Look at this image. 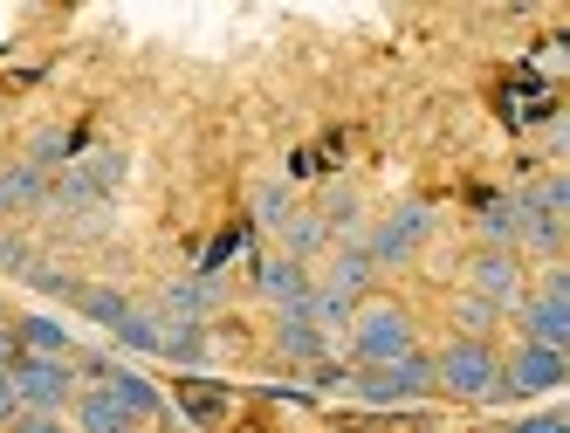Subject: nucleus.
<instances>
[{
  "instance_id": "f257e3e1",
  "label": "nucleus",
  "mask_w": 570,
  "mask_h": 433,
  "mask_svg": "<svg viewBox=\"0 0 570 433\" xmlns=\"http://www.w3.org/2000/svg\"><path fill=\"white\" fill-rule=\"evenodd\" d=\"M351 351H357V365L413 358V309L392 303V296H364L351 309Z\"/></svg>"
},
{
  "instance_id": "f03ea898",
  "label": "nucleus",
  "mask_w": 570,
  "mask_h": 433,
  "mask_svg": "<svg viewBox=\"0 0 570 433\" xmlns=\"http://www.w3.org/2000/svg\"><path fill=\"white\" fill-rule=\"evenodd\" d=\"M433 392H446V400H495L502 392V358L474 337H454L433 358Z\"/></svg>"
},
{
  "instance_id": "7ed1b4c3",
  "label": "nucleus",
  "mask_w": 570,
  "mask_h": 433,
  "mask_svg": "<svg viewBox=\"0 0 570 433\" xmlns=\"http://www.w3.org/2000/svg\"><path fill=\"white\" fill-rule=\"evenodd\" d=\"M426 392H433V358H420V351L357 372V400H372V406H420Z\"/></svg>"
},
{
  "instance_id": "20e7f679",
  "label": "nucleus",
  "mask_w": 570,
  "mask_h": 433,
  "mask_svg": "<svg viewBox=\"0 0 570 433\" xmlns=\"http://www.w3.org/2000/svg\"><path fill=\"white\" fill-rule=\"evenodd\" d=\"M8 378H14V400L28 406V413H62L69 400H76V378H69V358H21L8 365Z\"/></svg>"
},
{
  "instance_id": "39448f33",
  "label": "nucleus",
  "mask_w": 570,
  "mask_h": 433,
  "mask_svg": "<svg viewBox=\"0 0 570 433\" xmlns=\"http://www.w3.org/2000/svg\"><path fill=\"white\" fill-rule=\"evenodd\" d=\"M468 296H481V303H495V309H509V303H522V268H515V248H481L474 262H468Z\"/></svg>"
},
{
  "instance_id": "423d86ee",
  "label": "nucleus",
  "mask_w": 570,
  "mask_h": 433,
  "mask_svg": "<svg viewBox=\"0 0 570 433\" xmlns=\"http://www.w3.org/2000/svg\"><path fill=\"white\" fill-rule=\"evenodd\" d=\"M563 385V351L543 344H515V358L502 365V392H557ZM495 392V400H502Z\"/></svg>"
},
{
  "instance_id": "0eeeda50",
  "label": "nucleus",
  "mask_w": 570,
  "mask_h": 433,
  "mask_svg": "<svg viewBox=\"0 0 570 433\" xmlns=\"http://www.w3.org/2000/svg\"><path fill=\"white\" fill-rule=\"evenodd\" d=\"M515 317H522V344H543V351H563V344H570V303L522 296Z\"/></svg>"
},
{
  "instance_id": "6e6552de",
  "label": "nucleus",
  "mask_w": 570,
  "mask_h": 433,
  "mask_svg": "<svg viewBox=\"0 0 570 433\" xmlns=\"http://www.w3.org/2000/svg\"><path fill=\"white\" fill-rule=\"evenodd\" d=\"M426 227H433V214H426V207H405L399 220H385V227L372 234V248H364V255H372V268H379V262H405V255L426 242Z\"/></svg>"
},
{
  "instance_id": "1a4fd4ad",
  "label": "nucleus",
  "mask_w": 570,
  "mask_h": 433,
  "mask_svg": "<svg viewBox=\"0 0 570 433\" xmlns=\"http://www.w3.org/2000/svg\"><path fill=\"white\" fill-rule=\"evenodd\" d=\"M255 289L268 303H282V309H303L309 303V275H303V262H262L255 268Z\"/></svg>"
},
{
  "instance_id": "9d476101",
  "label": "nucleus",
  "mask_w": 570,
  "mask_h": 433,
  "mask_svg": "<svg viewBox=\"0 0 570 433\" xmlns=\"http://www.w3.org/2000/svg\"><path fill=\"white\" fill-rule=\"evenodd\" d=\"M104 392H110V400L131 413V426H145V420H158V413H166V400H158V392H151L138 372H104Z\"/></svg>"
},
{
  "instance_id": "9b49d317",
  "label": "nucleus",
  "mask_w": 570,
  "mask_h": 433,
  "mask_svg": "<svg viewBox=\"0 0 570 433\" xmlns=\"http://www.w3.org/2000/svg\"><path fill=\"white\" fill-rule=\"evenodd\" d=\"M76 433H138V426H131V413L117 406L104 385H90L83 400H76Z\"/></svg>"
},
{
  "instance_id": "f8f14e48",
  "label": "nucleus",
  "mask_w": 570,
  "mask_h": 433,
  "mask_svg": "<svg viewBox=\"0 0 570 433\" xmlns=\"http://www.w3.org/2000/svg\"><path fill=\"white\" fill-rule=\"evenodd\" d=\"M158 358H173V365L207 358V331H199V317H166L158 324Z\"/></svg>"
},
{
  "instance_id": "ddd939ff",
  "label": "nucleus",
  "mask_w": 570,
  "mask_h": 433,
  "mask_svg": "<svg viewBox=\"0 0 570 433\" xmlns=\"http://www.w3.org/2000/svg\"><path fill=\"white\" fill-rule=\"evenodd\" d=\"M179 406L199 420V426H220L227 413H234V400H227V385H214V378H179Z\"/></svg>"
},
{
  "instance_id": "4468645a",
  "label": "nucleus",
  "mask_w": 570,
  "mask_h": 433,
  "mask_svg": "<svg viewBox=\"0 0 570 433\" xmlns=\"http://www.w3.org/2000/svg\"><path fill=\"white\" fill-rule=\"evenodd\" d=\"M275 344L289 351V358H303V365H323V351H331L316 324H303V309H282V331H275Z\"/></svg>"
},
{
  "instance_id": "2eb2a0df",
  "label": "nucleus",
  "mask_w": 570,
  "mask_h": 433,
  "mask_svg": "<svg viewBox=\"0 0 570 433\" xmlns=\"http://www.w3.org/2000/svg\"><path fill=\"white\" fill-rule=\"evenodd\" d=\"M14 344L28 351V358H69V331H62L56 317H21Z\"/></svg>"
},
{
  "instance_id": "dca6fc26",
  "label": "nucleus",
  "mask_w": 570,
  "mask_h": 433,
  "mask_svg": "<svg viewBox=\"0 0 570 433\" xmlns=\"http://www.w3.org/2000/svg\"><path fill=\"white\" fill-rule=\"evenodd\" d=\"M331 289L351 296V303H364V296H372V255H364V248L337 255V262H331Z\"/></svg>"
},
{
  "instance_id": "f3484780",
  "label": "nucleus",
  "mask_w": 570,
  "mask_h": 433,
  "mask_svg": "<svg viewBox=\"0 0 570 433\" xmlns=\"http://www.w3.org/2000/svg\"><path fill=\"white\" fill-rule=\"evenodd\" d=\"M351 296H337V289H309V303H303V324H316V331H344L351 324Z\"/></svg>"
},
{
  "instance_id": "a211bd4d",
  "label": "nucleus",
  "mask_w": 570,
  "mask_h": 433,
  "mask_svg": "<svg viewBox=\"0 0 570 433\" xmlns=\"http://www.w3.org/2000/svg\"><path fill=\"white\" fill-rule=\"evenodd\" d=\"M69 296H76V309H83V317H97V324H110V331L131 317V303L117 296V289H69Z\"/></svg>"
},
{
  "instance_id": "6ab92c4d",
  "label": "nucleus",
  "mask_w": 570,
  "mask_h": 433,
  "mask_svg": "<svg viewBox=\"0 0 570 433\" xmlns=\"http://www.w3.org/2000/svg\"><path fill=\"white\" fill-rule=\"evenodd\" d=\"M495 317H502L495 303H481V296H454V324H461V337L488 344V331H495Z\"/></svg>"
},
{
  "instance_id": "aec40b11",
  "label": "nucleus",
  "mask_w": 570,
  "mask_h": 433,
  "mask_svg": "<svg viewBox=\"0 0 570 433\" xmlns=\"http://www.w3.org/2000/svg\"><path fill=\"white\" fill-rule=\"evenodd\" d=\"M481 234H488V248H509V242H522V214L509 200H495V207L481 214Z\"/></svg>"
},
{
  "instance_id": "412c9836",
  "label": "nucleus",
  "mask_w": 570,
  "mask_h": 433,
  "mask_svg": "<svg viewBox=\"0 0 570 433\" xmlns=\"http://www.w3.org/2000/svg\"><path fill=\"white\" fill-rule=\"evenodd\" d=\"M158 324H166V317H151V309H131V317L117 324V344H125V351H158Z\"/></svg>"
},
{
  "instance_id": "4be33fe9",
  "label": "nucleus",
  "mask_w": 570,
  "mask_h": 433,
  "mask_svg": "<svg viewBox=\"0 0 570 433\" xmlns=\"http://www.w3.org/2000/svg\"><path fill=\"white\" fill-rule=\"evenodd\" d=\"M8 433H62V413H28V406H21V413L8 420Z\"/></svg>"
},
{
  "instance_id": "5701e85b",
  "label": "nucleus",
  "mask_w": 570,
  "mask_h": 433,
  "mask_svg": "<svg viewBox=\"0 0 570 433\" xmlns=\"http://www.w3.org/2000/svg\"><path fill=\"white\" fill-rule=\"evenodd\" d=\"M509 433H570V420H563V413H537V420H522V426H509Z\"/></svg>"
},
{
  "instance_id": "b1692460",
  "label": "nucleus",
  "mask_w": 570,
  "mask_h": 433,
  "mask_svg": "<svg viewBox=\"0 0 570 433\" xmlns=\"http://www.w3.org/2000/svg\"><path fill=\"white\" fill-rule=\"evenodd\" d=\"M0 268H28V242H14V234H0Z\"/></svg>"
},
{
  "instance_id": "393cba45",
  "label": "nucleus",
  "mask_w": 570,
  "mask_h": 433,
  "mask_svg": "<svg viewBox=\"0 0 570 433\" xmlns=\"http://www.w3.org/2000/svg\"><path fill=\"white\" fill-rule=\"evenodd\" d=\"M21 413V400H14V378H8V365H0V426H8Z\"/></svg>"
},
{
  "instance_id": "a878e982",
  "label": "nucleus",
  "mask_w": 570,
  "mask_h": 433,
  "mask_svg": "<svg viewBox=\"0 0 570 433\" xmlns=\"http://www.w3.org/2000/svg\"><path fill=\"white\" fill-rule=\"evenodd\" d=\"M289 242H296V248H316L323 227H316V220H289Z\"/></svg>"
},
{
  "instance_id": "bb28decb",
  "label": "nucleus",
  "mask_w": 570,
  "mask_h": 433,
  "mask_svg": "<svg viewBox=\"0 0 570 433\" xmlns=\"http://www.w3.org/2000/svg\"><path fill=\"white\" fill-rule=\"evenodd\" d=\"M234 433H268V426H255V420H248V426H234Z\"/></svg>"
}]
</instances>
